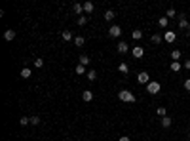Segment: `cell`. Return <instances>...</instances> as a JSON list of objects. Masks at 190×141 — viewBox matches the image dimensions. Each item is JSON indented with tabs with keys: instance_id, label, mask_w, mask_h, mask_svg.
Here are the masks:
<instances>
[{
	"instance_id": "obj_1",
	"label": "cell",
	"mask_w": 190,
	"mask_h": 141,
	"mask_svg": "<svg viewBox=\"0 0 190 141\" xmlns=\"http://www.w3.org/2000/svg\"><path fill=\"white\" fill-rule=\"evenodd\" d=\"M118 99L120 101H124V103H135V93L133 92H129V90H120L118 92Z\"/></svg>"
},
{
	"instance_id": "obj_2",
	"label": "cell",
	"mask_w": 190,
	"mask_h": 141,
	"mask_svg": "<svg viewBox=\"0 0 190 141\" xmlns=\"http://www.w3.org/2000/svg\"><path fill=\"white\" fill-rule=\"evenodd\" d=\"M160 90H162V84H160V82H156V80H150V82L146 84V92L152 93V95H156Z\"/></svg>"
},
{
	"instance_id": "obj_3",
	"label": "cell",
	"mask_w": 190,
	"mask_h": 141,
	"mask_svg": "<svg viewBox=\"0 0 190 141\" xmlns=\"http://www.w3.org/2000/svg\"><path fill=\"white\" fill-rule=\"evenodd\" d=\"M179 29H184V31L190 29V25H188L186 15H184V13H179Z\"/></svg>"
},
{
	"instance_id": "obj_4",
	"label": "cell",
	"mask_w": 190,
	"mask_h": 141,
	"mask_svg": "<svg viewBox=\"0 0 190 141\" xmlns=\"http://www.w3.org/2000/svg\"><path fill=\"white\" fill-rule=\"evenodd\" d=\"M137 80H139V84H148V82H150V76H148L146 71H141L139 75H137Z\"/></svg>"
},
{
	"instance_id": "obj_5",
	"label": "cell",
	"mask_w": 190,
	"mask_h": 141,
	"mask_svg": "<svg viewBox=\"0 0 190 141\" xmlns=\"http://www.w3.org/2000/svg\"><path fill=\"white\" fill-rule=\"evenodd\" d=\"M109 34L112 36V38H118V36L122 34V29H120V25H112V27L109 29Z\"/></svg>"
},
{
	"instance_id": "obj_6",
	"label": "cell",
	"mask_w": 190,
	"mask_h": 141,
	"mask_svg": "<svg viewBox=\"0 0 190 141\" xmlns=\"http://www.w3.org/2000/svg\"><path fill=\"white\" fill-rule=\"evenodd\" d=\"M175 38H177V34L173 33V31H166V33H163V40H166V42H175Z\"/></svg>"
},
{
	"instance_id": "obj_7",
	"label": "cell",
	"mask_w": 190,
	"mask_h": 141,
	"mask_svg": "<svg viewBox=\"0 0 190 141\" xmlns=\"http://www.w3.org/2000/svg\"><path fill=\"white\" fill-rule=\"evenodd\" d=\"M93 10H95V4H93V2H89V0H88V2H84V12H86V15H89Z\"/></svg>"
},
{
	"instance_id": "obj_8",
	"label": "cell",
	"mask_w": 190,
	"mask_h": 141,
	"mask_svg": "<svg viewBox=\"0 0 190 141\" xmlns=\"http://www.w3.org/2000/svg\"><path fill=\"white\" fill-rule=\"evenodd\" d=\"M127 50H129V44H127V42H124V40L118 42V54H126Z\"/></svg>"
},
{
	"instance_id": "obj_9",
	"label": "cell",
	"mask_w": 190,
	"mask_h": 141,
	"mask_svg": "<svg viewBox=\"0 0 190 141\" xmlns=\"http://www.w3.org/2000/svg\"><path fill=\"white\" fill-rule=\"evenodd\" d=\"M143 54H145V50L141 48V46H133V57H137V59H141Z\"/></svg>"
},
{
	"instance_id": "obj_10",
	"label": "cell",
	"mask_w": 190,
	"mask_h": 141,
	"mask_svg": "<svg viewBox=\"0 0 190 141\" xmlns=\"http://www.w3.org/2000/svg\"><path fill=\"white\" fill-rule=\"evenodd\" d=\"M30 75H33V71H30L29 67H23V69H21V72H19V76H21V78H25V80H27V78H30Z\"/></svg>"
},
{
	"instance_id": "obj_11",
	"label": "cell",
	"mask_w": 190,
	"mask_h": 141,
	"mask_svg": "<svg viewBox=\"0 0 190 141\" xmlns=\"http://www.w3.org/2000/svg\"><path fill=\"white\" fill-rule=\"evenodd\" d=\"M82 99L89 103L91 99H93V92H91V90H86V92H82Z\"/></svg>"
},
{
	"instance_id": "obj_12",
	"label": "cell",
	"mask_w": 190,
	"mask_h": 141,
	"mask_svg": "<svg viewBox=\"0 0 190 141\" xmlns=\"http://www.w3.org/2000/svg\"><path fill=\"white\" fill-rule=\"evenodd\" d=\"M181 61H171V65H169V69H171L173 72H179V71H181Z\"/></svg>"
},
{
	"instance_id": "obj_13",
	"label": "cell",
	"mask_w": 190,
	"mask_h": 141,
	"mask_svg": "<svg viewBox=\"0 0 190 141\" xmlns=\"http://www.w3.org/2000/svg\"><path fill=\"white\" fill-rule=\"evenodd\" d=\"M72 12H74L76 15H80L82 12H84V4H78V2H76V4H72Z\"/></svg>"
},
{
	"instance_id": "obj_14",
	"label": "cell",
	"mask_w": 190,
	"mask_h": 141,
	"mask_svg": "<svg viewBox=\"0 0 190 141\" xmlns=\"http://www.w3.org/2000/svg\"><path fill=\"white\" fill-rule=\"evenodd\" d=\"M162 40H163V36H162L160 33H156V34H152L150 42H152V44H162Z\"/></svg>"
},
{
	"instance_id": "obj_15",
	"label": "cell",
	"mask_w": 190,
	"mask_h": 141,
	"mask_svg": "<svg viewBox=\"0 0 190 141\" xmlns=\"http://www.w3.org/2000/svg\"><path fill=\"white\" fill-rule=\"evenodd\" d=\"M160 124H162V128H169V126L173 124V120L169 118V116H163V118L160 120Z\"/></svg>"
},
{
	"instance_id": "obj_16",
	"label": "cell",
	"mask_w": 190,
	"mask_h": 141,
	"mask_svg": "<svg viewBox=\"0 0 190 141\" xmlns=\"http://www.w3.org/2000/svg\"><path fill=\"white\" fill-rule=\"evenodd\" d=\"M80 65H84V67H88L89 63H91V59H89V55H80Z\"/></svg>"
},
{
	"instance_id": "obj_17",
	"label": "cell",
	"mask_w": 190,
	"mask_h": 141,
	"mask_svg": "<svg viewBox=\"0 0 190 141\" xmlns=\"http://www.w3.org/2000/svg\"><path fill=\"white\" fill-rule=\"evenodd\" d=\"M4 38H6L8 42H10V40H13V38H15V31H12V29H8L6 33H4Z\"/></svg>"
},
{
	"instance_id": "obj_18",
	"label": "cell",
	"mask_w": 190,
	"mask_h": 141,
	"mask_svg": "<svg viewBox=\"0 0 190 141\" xmlns=\"http://www.w3.org/2000/svg\"><path fill=\"white\" fill-rule=\"evenodd\" d=\"M114 17H116L114 10H106V12H105V19H106V21H112Z\"/></svg>"
},
{
	"instance_id": "obj_19",
	"label": "cell",
	"mask_w": 190,
	"mask_h": 141,
	"mask_svg": "<svg viewBox=\"0 0 190 141\" xmlns=\"http://www.w3.org/2000/svg\"><path fill=\"white\" fill-rule=\"evenodd\" d=\"M74 72H76V75H88V72H86V67H84V65H80V63L74 67Z\"/></svg>"
},
{
	"instance_id": "obj_20",
	"label": "cell",
	"mask_w": 190,
	"mask_h": 141,
	"mask_svg": "<svg viewBox=\"0 0 190 141\" xmlns=\"http://www.w3.org/2000/svg\"><path fill=\"white\" fill-rule=\"evenodd\" d=\"M61 36H63V40H67V42H70V40H72V33H70V31H63V33H61Z\"/></svg>"
},
{
	"instance_id": "obj_21",
	"label": "cell",
	"mask_w": 190,
	"mask_h": 141,
	"mask_svg": "<svg viewBox=\"0 0 190 141\" xmlns=\"http://www.w3.org/2000/svg\"><path fill=\"white\" fill-rule=\"evenodd\" d=\"M84 44H86V38H84V36H76V38H74V46H78V48H82Z\"/></svg>"
},
{
	"instance_id": "obj_22",
	"label": "cell",
	"mask_w": 190,
	"mask_h": 141,
	"mask_svg": "<svg viewBox=\"0 0 190 141\" xmlns=\"http://www.w3.org/2000/svg\"><path fill=\"white\" fill-rule=\"evenodd\" d=\"M158 25H160L162 29H166L167 25H169V19L166 17V15H163V17H160V19H158Z\"/></svg>"
},
{
	"instance_id": "obj_23",
	"label": "cell",
	"mask_w": 190,
	"mask_h": 141,
	"mask_svg": "<svg viewBox=\"0 0 190 141\" xmlns=\"http://www.w3.org/2000/svg\"><path fill=\"white\" fill-rule=\"evenodd\" d=\"M118 71H120L122 75H127V72H129V67H127V63H120L118 65Z\"/></svg>"
},
{
	"instance_id": "obj_24",
	"label": "cell",
	"mask_w": 190,
	"mask_h": 141,
	"mask_svg": "<svg viewBox=\"0 0 190 141\" xmlns=\"http://www.w3.org/2000/svg\"><path fill=\"white\" fill-rule=\"evenodd\" d=\"M88 21H89V15H80V17H78V25H80V27H84Z\"/></svg>"
},
{
	"instance_id": "obj_25",
	"label": "cell",
	"mask_w": 190,
	"mask_h": 141,
	"mask_svg": "<svg viewBox=\"0 0 190 141\" xmlns=\"http://www.w3.org/2000/svg\"><path fill=\"white\" fill-rule=\"evenodd\" d=\"M86 76H88V80H91V82H93L95 78H97V71H93V69H89V71H88V75H86Z\"/></svg>"
},
{
	"instance_id": "obj_26",
	"label": "cell",
	"mask_w": 190,
	"mask_h": 141,
	"mask_svg": "<svg viewBox=\"0 0 190 141\" xmlns=\"http://www.w3.org/2000/svg\"><path fill=\"white\" fill-rule=\"evenodd\" d=\"M171 59H173V61H179V59H181V50H173V51H171Z\"/></svg>"
},
{
	"instance_id": "obj_27",
	"label": "cell",
	"mask_w": 190,
	"mask_h": 141,
	"mask_svg": "<svg viewBox=\"0 0 190 141\" xmlns=\"http://www.w3.org/2000/svg\"><path fill=\"white\" fill-rule=\"evenodd\" d=\"M156 113H158V116H162V118H163V116H167V109H166V107H158V109H156Z\"/></svg>"
},
{
	"instance_id": "obj_28",
	"label": "cell",
	"mask_w": 190,
	"mask_h": 141,
	"mask_svg": "<svg viewBox=\"0 0 190 141\" xmlns=\"http://www.w3.org/2000/svg\"><path fill=\"white\" fill-rule=\"evenodd\" d=\"M166 17H167V19H173V17H177V12H175L173 8H169L167 12H166Z\"/></svg>"
},
{
	"instance_id": "obj_29",
	"label": "cell",
	"mask_w": 190,
	"mask_h": 141,
	"mask_svg": "<svg viewBox=\"0 0 190 141\" xmlns=\"http://www.w3.org/2000/svg\"><path fill=\"white\" fill-rule=\"evenodd\" d=\"M131 36H133V40H141L143 38V31H133Z\"/></svg>"
},
{
	"instance_id": "obj_30",
	"label": "cell",
	"mask_w": 190,
	"mask_h": 141,
	"mask_svg": "<svg viewBox=\"0 0 190 141\" xmlns=\"http://www.w3.org/2000/svg\"><path fill=\"white\" fill-rule=\"evenodd\" d=\"M19 124H21V126H29V124H30V118L21 116V118H19Z\"/></svg>"
},
{
	"instance_id": "obj_31",
	"label": "cell",
	"mask_w": 190,
	"mask_h": 141,
	"mask_svg": "<svg viewBox=\"0 0 190 141\" xmlns=\"http://www.w3.org/2000/svg\"><path fill=\"white\" fill-rule=\"evenodd\" d=\"M42 65H44V59H42V57L34 59V67H36V69H42Z\"/></svg>"
},
{
	"instance_id": "obj_32",
	"label": "cell",
	"mask_w": 190,
	"mask_h": 141,
	"mask_svg": "<svg viewBox=\"0 0 190 141\" xmlns=\"http://www.w3.org/2000/svg\"><path fill=\"white\" fill-rule=\"evenodd\" d=\"M40 122H42V120H40V116H30V124H33V126H38Z\"/></svg>"
},
{
	"instance_id": "obj_33",
	"label": "cell",
	"mask_w": 190,
	"mask_h": 141,
	"mask_svg": "<svg viewBox=\"0 0 190 141\" xmlns=\"http://www.w3.org/2000/svg\"><path fill=\"white\" fill-rule=\"evenodd\" d=\"M184 90L190 92V78H186V80H184Z\"/></svg>"
},
{
	"instance_id": "obj_34",
	"label": "cell",
	"mask_w": 190,
	"mask_h": 141,
	"mask_svg": "<svg viewBox=\"0 0 190 141\" xmlns=\"http://www.w3.org/2000/svg\"><path fill=\"white\" fill-rule=\"evenodd\" d=\"M183 67H184V69H190V59H186V61H184V63H183Z\"/></svg>"
},
{
	"instance_id": "obj_35",
	"label": "cell",
	"mask_w": 190,
	"mask_h": 141,
	"mask_svg": "<svg viewBox=\"0 0 190 141\" xmlns=\"http://www.w3.org/2000/svg\"><path fill=\"white\" fill-rule=\"evenodd\" d=\"M118 141H131V139L127 137V135H122V137H118Z\"/></svg>"
},
{
	"instance_id": "obj_36",
	"label": "cell",
	"mask_w": 190,
	"mask_h": 141,
	"mask_svg": "<svg viewBox=\"0 0 190 141\" xmlns=\"http://www.w3.org/2000/svg\"><path fill=\"white\" fill-rule=\"evenodd\" d=\"M188 137H190V134H188Z\"/></svg>"
}]
</instances>
